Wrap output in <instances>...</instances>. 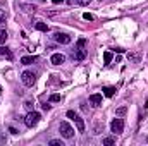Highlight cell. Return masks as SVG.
Wrapping results in <instances>:
<instances>
[{
	"label": "cell",
	"instance_id": "cell-1",
	"mask_svg": "<svg viewBox=\"0 0 148 146\" xmlns=\"http://www.w3.org/2000/svg\"><path fill=\"white\" fill-rule=\"evenodd\" d=\"M86 38H79L77 43H76V50H74V59L76 60H84L86 59Z\"/></svg>",
	"mask_w": 148,
	"mask_h": 146
},
{
	"label": "cell",
	"instance_id": "cell-2",
	"mask_svg": "<svg viewBox=\"0 0 148 146\" xmlns=\"http://www.w3.org/2000/svg\"><path fill=\"white\" fill-rule=\"evenodd\" d=\"M59 132H60V136H62L64 139H71L74 136V129L69 122H60V124H59Z\"/></svg>",
	"mask_w": 148,
	"mask_h": 146
},
{
	"label": "cell",
	"instance_id": "cell-3",
	"mask_svg": "<svg viewBox=\"0 0 148 146\" xmlns=\"http://www.w3.org/2000/svg\"><path fill=\"white\" fill-rule=\"evenodd\" d=\"M40 119H41V115L35 112V110H29L28 112V115L24 117V124H26V127H35L38 122H40Z\"/></svg>",
	"mask_w": 148,
	"mask_h": 146
},
{
	"label": "cell",
	"instance_id": "cell-4",
	"mask_svg": "<svg viewBox=\"0 0 148 146\" xmlns=\"http://www.w3.org/2000/svg\"><path fill=\"white\" fill-rule=\"evenodd\" d=\"M21 81H23L24 86H33V84L36 83V72H33V71H24V72L21 74Z\"/></svg>",
	"mask_w": 148,
	"mask_h": 146
},
{
	"label": "cell",
	"instance_id": "cell-5",
	"mask_svg": "<svg viewBox=\"0 0 148 146\" xmlns=\"http://www.w3.org/2000/svg\"><path fill=\"white\" fill-rule=\"evenodd\" d=\"M67 117H69L71 120H74V124H76V127H77L79 132H84V120H83L74 110H69V112H67Z\"/></svg>",
	"mask_w": 148,
	"mask_h": 146
},
{
	"label": "cell",
	"instance_id": "cell-6",
	"mask_svg": "<svg viewBox=\"0 0 148 146\" xmlns=\"http://www.w3.org/2000/svg\"><path fill=\"white\" fill-rule=\"evenodd\" d=\"M110 129L114 134H121V132H124V120L122 119H114L110 122Z\"/></svg>",
	"mask_w": 148,
	"mask_h": 146
},
{
	"label": "cell",
	"instance_id": "cell-7",
	"mask_svg": "<svg viewBox=\"0 0 148 146\" xmlns=\"http://www.w3.org/2000/svg\"><path fill=\"white\" fill-rule=\"evenodd\" d=\"M53 40H55L57 43H60V45H69L73 38L69 36L67 33H55V35H53Z\"/></svg>",
	"mask_w": 148,
	"mask_h": 146
},
{
	"label": "cell",
	"instance_id": "cell-8",
	"mask_svg": "<svg viewBox=\"0 0 148 146\" xmlns=\"http://www.w3.org/2000/svg\"><path fill=\"white\" fill-rule=\"evenodd\" d=\"M50 62H52L53 65H60V64L66 62V57H64L62 53H53V55L50 57Z\"/></svg>",
	"mask_w": 148,
	"mask_h": 146
},
{
	"label": "cell",
	"instance_id": "cell-9",
	"mask_svg": "<svg viewBox=\"0 0 148 146\" xmlns=\"http://www.w3.org/2000/svg\"><path fill=\"white\" fill-rule=\"evenodd\" d=\"M127 60H129L131 64H138V62L141 60V52H129V53H127Z\"/></svg>",
	"mask_w": 148,
	"mask_h": 146
},
{
	"label": "cell",
	"instance_id": "cell-10",
	"mask_svg": "<svg viewBox=\"0 0 148 146\" xmlns=\"http://www.w3.org/2000/svg\"><path fill=\"white\" fill-rule=\"evenodd\" d=\"M90 103H91L93 107H100V105H102V95H98V93L91 95V96H90Z\"/></svg>",
	"mask_w": 148,
	"mask_h": 146
},
{
	"label": "cell",
	"instance_id": "cell-11",
	"mask_svg": "<svg viewBox=\"0 0 148 146\" xmlns=\"http://www.w3.org/2000/svg\"><path fill=\"white\" fill-rule=\"evenodd\" d=\"M38 57H35V55H28V57H23L21 59V64H24V65H29V64H33V62H36Z\"/></svg>",
	"mask_w": 148,
	"mask_h": 146
},
{
	"label": "cell",
	"instance_id": "cell-12",
	"mask_svg": "<svg viewBox=\"0 0 148 146\" xmlns=\"http://www.w3.org/2000/svg\"><path fill=\"white\" fill-rule=\"evenodd\" d=\"M35 28H36L38 31H43V33H47V31H48V24H45L43 21H38L36 24H35Z\"/></svg>",
	"mask_w": 148,
	"mask_h": 146
},
{
	"label": "cell",
	"instance_id": "cell-13",
	"mask_svg": "<svg viewBox=\"0 0 148 146\" xmlns=\"http://www.w3.org/2000/svg\"><path fill=\"white\" fill-rule=\"evenodd\" d=\"M0 55H5V57H7L9 60L12 59V52H10V50H9L7 46H2V45H0Z\"/></svg>",
	"mask_w": 148,
	"mask_h": 146
},
{
	"label": "cell",
	"instance_id": "cell-14",
	"mask_svg": "<svg viewBox=\"0 0 148 146\" xmlns=\"http://www.w3.org/2000/svg\"><path fill=\"white\" fill-rule=\"evenodd\" d=\"M103 95L107 96V98H110L115 95V88H112V86H107V88H103Z\"/></svg>",
	"mask_w": 148,
	"mask_h": 146
},
{
	"label": "cell",
	"instance_id": "cell-15",
	"mask_svg": "<svg viewBox=\"0 0 148 146\" xmlns=\"http://www.w3.org/2000/svg\"><path fill=\"white\" fill-rule=\"evenodd\" d=\"M105 146H114L115 145V138H112V136H107V138H103V141H102Z\"/></svg>",
	"mask_w": 148,
	"mask_h": 146
},
{
	"label": "cell",
	"instance_id": "cell-16",
	"mask_svg": "<svg viewBox=\"0 0 148 146\" xmlns=\"http://www.w3.org/2000/svg\"><path fill=\"white\" fill-rule=\"evenodd\" d=\"M126 112H127V107H126V105H122V107L115 108V115H117V117H122V115H124Z\"/></svg>",
	"mask_w": 148,
	"mask_h": 146
},
{
	"label": "cell",
	"instance_id": "cell-17",
	"mask_svg": "<svg viewBox=\"0 0 148 146\" xmlns=\"http://www.w3.org/2000/svg\"><path fill=\"white\" fill-rule=\"evenodd\" d=\"M112 57H114V55H112V52H105V53H103V62H105V65L112 62Z\"/></svg>",
	"mask_w": 148,
	"mask_h": 146
},
{
	"label": "cell",
	"instance_id": "cell-18",
	"mask_svg": "<svg viewBox=\"0 0 148 146\" xmlns=\"http://www.w3.org/2000/svg\"><path fill=\"white\" fill-rule=\"evenodd\" d=\"M5 21H7V12L3 9H0V26H3Z\"/></svg>",
	"mask_w": 148,
	"mask_h": 146
},
{
	"label": "cell",
	"instance_id": "cell-19",
	"mask_svg": "<svg viewBox=\"0 0 148 146\" xmlns=\"http://www.w3.org/2000/svg\"><path fill=\"white\" fill-rule=\"evenodd\" d=\"M24 108L28 110V112L33 110L35 108V102H33V100H26V102H24Z\"/></svg>",
	"mask_w": 148,
	"mask_h": 146
},
{
	"label": "cell",
	"instance_id": "cell-20",
	"mask_svg": "<svg viewBox=\"0 0 148 146\" xmlns=\"http://www.w3.org/2000/svg\"><path fill=\"white\" fill-rule=\"evenodd\" d=\"M7 41V31L5 29H0V45H3Z\"/></svg>",
	"mask_w": 148,
	"mask_h": 146
},
{
	"label": "cell",
	"instance_id": "cell-21",
	"mask_svg": "<svg viewBox=\"0 0 148 146\" xmlns=\"http://www.w3.org/2000/svg\"><path fill=\"white\" fill-rule=\"evenodd\" d=\"M60 100H62L60 95H57V93H55V95H50V103H57V102H60Z\"/></svg>",
	"mask_w": 148,
	"mask_h": 146
},
{
	"label": "cell",
	"instance_id": "cell-22",
	"mask_svg": "<svg viewBox=\"0 0 148 146\" xmlns=\"http://www.w3.org/2000/svg\"><path fill=\"white\" fill-rule=\"evenodd\" d=\"M48 145H50V146H64V143H62L60 139H50V141H48Z\"/></svg>",
	"mask_w": 148,
	"mask_h": 146
},
{
	"label": "cell",
	"instance_id": "cell-23",
	"mask_svg": "<svg viewBox=\"0 0 148 146\" xmlns=\"http://www.w3.org/2000/svg\"><path fill=\"white\" fill-rule=\"evenodd\" d=\"M102 127H103V124L97 122V124H95V127H93V132H95V134H100V129H102Z\"/></svg>",
	"mask_w": 148,
	"mask_h": 146
},
{
	"label": "cell",
	"instance_id": "cell-24",
	"mask_svg": "<svg viewBox=\"0 0 148 146\" xmlns=\"http://www.w3.org/2000/svg\"><path fill=\"white\" fill-rule=\"evenodd\" d=\"M83 17H84L86 21H93V19H95V16H93V14H88V12H86V14H83Z\"/></svg>",
	"mask_w": 148,
	"mask_h": 146
},
{
	"label": "cell",
	"instance_id": "cell-25",
	"mask_svg": "<svg viewBox=\"0 0 148 146\" xmlns=\"http://www.w3.org/2000/svg\"><path fill=\"white\" fill-rule=\"evenodd\" d=\"M79 3H81V5H90L91 0H79Z\"/></svg>",
	"mask_w": 148,
	"mask_h": 146
},
{
	"label": "cell",
	"instance_id": "cell-26",
	"mask_svg": "<svg viewBox=\"0 0 148 146\" xmlns=\"http://www.w3.org/2000/svg\"><path fill=\"white\" fill-rule=\"evenodd\" d=\"M50 107H52L50 103H45V105H41V108L45 110V112H47V110H50Z\"/></svg>",
	"mask_w": 148,
	"mask_h": 146
},
{
	"label": "cell",
	"instance_id": "cell-27",
	"mask_svg": "<svg viewBox=\"0 0 148 146\" xmlns=\"http://www.w3.org/2000/svg\"><path fill=\"white\" fill-rule=\"evenodd\" d=\"M9 132H10V134H17L19 131H17V129H14V127H9Z\"/></svg>",
	"mask_w": 148,
	"mask_h": 146
},
{
	"label": "cell",
	"instance_id": "cell-28",
	"mask_svg": "<svg viewBox=\"0 0 148 146\" xmlns=\"http://www.w3.org/2000/svg\"><path fill=\"white\" fill-rule=\"evenodd\" d=\"M52 2H53V3H55V5H59V3H62V2H64V0H52Z\"/></svg>",
	"mask_w": 148,
	"mask_h": 146
},
{
	"label": "cell",
	"instance_id": "cell-29",
	"mask_svg": "<svg viewBox=\"0 0 148 146\" xmlns=\"http://www.w3.org/2000/svg\"><path fill=\"white\" fill-rule=\"evenodd\" d=\"M40 2H45V0H40Z\"/></svg>",
	"mask_w": 148,
	"mask_h": 146
},
{
	"label": "cell",
	"instance_id": "cell-30",
	"mask_svg": "<svg viewBox=\"0 0 148 146\" xmlns=\"http://www.w3.org/2000/svg\"><path fill=\"white\" fill-rule=\"evenodd\" d=\"M100 2H102V0H100Z\"/></svg>",
	"mask_w": 148,
	"mask_h": 146
}]
</instances>
